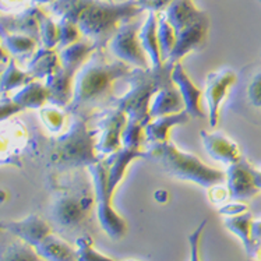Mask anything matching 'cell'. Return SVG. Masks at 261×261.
I'll return each mask as SVG.
<instances>
[{"mask_svg":"<svg viewBox=\"0 0 261 261\" xmlns=\"http://www.w3.org/2000/svg\"><path fill=\"white\" fill-rule=\"evenodd\" d=\"M260 258H261V253H260Z\"/></svg>","mask_w":261,"mask_h":261,"instance_id":"db71d44e","label":"cell"},{"mask_svg":"<svg viewBox=\"0 0 261 261\" xmlns=\"http://www.w3.org/2000/svg\"><path fill=\"white\" fill-rule=\"evenodd\" d=\"M74 73H70L62 66L54 74L45 79V86L48 88V103L59 108L69 107L74 95Z\"/></svg>","mask_w":261,"mask_h":261,"instance_id":"ac0fdd59","label":"cell"},{"mask_svg":"<svg viewBox=\"0 0 261 261\" xmlns=\"http://www.w3.org/2000/svg\"><path fill=\"white\" fill-rule=\"evenodd\" d=\"M87 122V116L71 115L69 128L49 144L46 151L49 168L60 172L77 171L102 160L96 152V130H91Z\"/></svg>","mask_w":261,"mask_h":261,"instance_id":"3957f363","label":"cell"},{"mask_svg":"<svg viewBox=\"0 0 261 261\" xmlns=\"http://www.w3.org/2000/svg\"><path fill=\"white\" fill-rule=\"evenodd\" d=\"M205 11L200 10L194 0H172V3L168 6V9L164 11V14L171 22V25L175 28L176 32H179L192 22L197 21Z\"/></svg>","mask_w":261,"mask_h":261,"instance_id":"cb8c5ba5","label":"cell"},{"mask_svg":"<svg viewBox=\"0 0 261 261\" xmlns=\"http://www.w3.org/2000/svg\"><path fill=\"white\" fill-rule=\"evenodd\" d=\"M140 28L141 24L136 18L123 22L112 39L109 41L108 48L113 55V58L122 60L128 66L147 69L151 66H149L148 56L140 42Z\"/></svg>","mask_w":261,"mask_h":261,"instance_id":"9c48e42d","label":"cell"},{"mask_svg":"<svg viewBox=\"0 0 261 261\" xmlns=\"http://www.w3.org/2000/svg\"><path fill=\"white\" fill-rule=\"evenodd\" d=\"M95 207L94 189L83 185L56 196L50 205V219L62 233L86 234Z\"/></svg>","mask_w":261,"mask_h":261,"instance_id":"8992f818","label":"cell"},{"mask_svg":"<svg viewBox=\"0 0 261 261\" xmlns=\"http://www.w3.org/2000/svg\"><path fill=\"white\" fill-rule=\"evenodd\" d=\"M6 64L7 63H0V77H2V73H3V70H5Z\"/></svg>","mask_w":261,"mask_h":261,"instance_id":"c3c4849f","label":"cell"},{"mask_svg":"<svg viewBox=\"0 0 261 261\" xmlns=\"http://www.w3.org/2000/svg\"><path fill=\"white\" fill-rule=\"evenodd\" d=\"M75 261H116L102 254L94 247V239L90 233L81 234L75 239Z\"/></svg>","mask_w":261,"mask_h":261,"instance_id":"d6a6232c","label":"cell"},{"mask_svg":"<svg viewBox=\"0 0 261 261\" xmlns=\"http://www.w3.org/2000/svg\"><path fill=\"white\" fill-rule=\"evenodd\" d=\"M189 120H190V115L186 112V109L179 113L151 119L144 127L147 141L149 144L169 141L172 128L176 127V126L186 124V123H189Z\"/></svg>","mask_w":261,"mask_h":261,"instance_id":"44dd1931","label":"cell"},{"mask_svg":"<svg viewBox=\"0 0 261 261\" xmlns=\"http://www.w3.org/2000/svg\"><path fill=\"white\" fill-rule=\"evenodd\" d=\"M55 0H31L34 6H42V5H52Z\"/></svg>","mask_w":261,"mask_h":261,"instance_id":"bcb514c9","label":"cell"},{"mask_svg":"<svg viewBox=\"0 0 261 261\" xmlns=\"http://www.w3.org/2000/svg\"><path fill=\"white\" fill-rule=\"evenodd\" d=\"M3 226H5V230L10 232L11 234L20 238L34 247L39 245L48 234L52 233V226L35 214L28 215L20 221L3 222Z\"/></svg>","mask_w":261,"mask_h":261,"instance_id":"e0dca14e","label":"cell"},{"mask_svg":"<svg viewBox=\"0 0 261 261\" xmlns=\"http://www.w3.org/2000/svg\"><path fill=\"white\" fill-rule=\"evenodd\" d=\"M60 67L59 52L55 49L39 48L34 52L27 63V71L35 80H45L46 77L54 74Z\"/></svg>","mask_w":261,"mask_h":261,"instance_id":"484cf974","label":"cell"},{"mask_svg":"<svg viewBox=\"0 0 261 261\" xmlns=\"http://www.w3.org/2000/svg\"><path fill=\"white\" fill-rule=\"evenodd\" d=\"M254 166L251 165L250 162H247L245 158H242L239 162L232 164L228 168L226 173V187L229 192V197L236 200V201H242V200H247V198L256 196L257 193L260 192L258 187L256 186L254 181Z\"/></svg>","mask_w":261,"mask_h":261,"instance_id":"4fadbf2b","label":"cell"},{"mask_svg":"<svg viewBox=\"0 0 261 261\" xmlns=\"http://www.w3.org/2000/svg\"><path fill=\"white\" fill-rule=\"evenodd\" d=\"M59 28V49L66 48L71 43L77 42L81 39V32L79 27L75 25L74 22L69 21L66 18H59L58 21Z\"/></svg>","mask_w":261,"mask_h":261,"instance_id":"8d00e7d4","label":"cell"},{"mask_svg":"<svg viewBox=\"0 0 261 261\" xmlns=\"http://www.w3.org/2000/svg\"><path fill=\"white\" fill-rule=\"evenodd\" d=\"M139 158H145V151L139 148H128V147H122L113 154L108 155L103 160V164L107 166L108 171V183H109V190L115 194V190L117 186L122 183L124 179V175L127 172L128 165L134 160Z\"/></svg>","mask_w":261,"mask_h":261,"instance_id":"d6986e66","label":"cell"},{"mask_svg":"<svg viewBox=\"0 0 261 261\" xmlns=\"http://www.w3.org/2000/svg\"><path fill=\"white\" fill-rule=\"evenodd\" d=\"M45 16L38 6L31 5L20 13L0 16V37L6 34H21L39 42V22Z\"/></svg>","mask_w":261,"mask_h":261,"instance_id":"5bb4252c","label":"cell"},{"mask_svg":"<svg viewBox=\"0 0 261 261\" xmlns=\"http://www.w3.org/2000/svg\"><path fill=\"white\" fill-rule=\"evenodd\" d=\"M172 81H173V84L177 87V90L180 92L183 102H185V109L190 115V117H194V119H205L207 113L204 112L203 107H201L203 91L200 90L193 83L192 79L189 77L186 70L183 67L181 62L173 64V69H172Z\"/></svg>","mask_w":261,"mask_h":261,"instance_id":"2e32d148","label":"cell"},{"mask_svg":"<svg viewBox=\"0 0 261 261\" xmlns=\"http://www.w3.org/2000/svg\"><path fill=\"white\" fill-rule=\"evenodd\" d=\"M253 175H254V181H256V186L258 187V190H261V169H257V168H254Z\"/></svg>","mask_w":261,"mask_h":261,"instance_id":"f6af8a7d","label":"cell"},{"mask_svg":"<svg viewBox=\"0 0 261 261\" xmlns=\"http://www.w3.org/2000/svg\"><path fill=\"white\" fill-rule=\"evenodd\" d=\"M173 63L164 62L160 67H147L140 69L134 67L124 80L128 84V90L122 96L113 98L109 107L120 109L127 115L128 120L145 124L151 120L149 107L154 96L164 87L173 83L172 81Z\"/></svg>","mask_w":261,"mask_h":261,"instance_id":"277c9868","label":"cell"},{"mask_svg":"<svg viewBox=\"0 0 261 261\" xmlns=\"http://www.w3.org/2000/svg\"><path fill=\"white\" fill-rule=\"evenodd\" d=\"M126 123H127V115L120 109L109 107L102 113L101 120L98 123V128L101 134L96 141V152L101 158L122 148V133Z\"/></svg>","mask_w":261,"mask_h":261,"instance_id":"7c38bea8","label":"cell"},{"mask_svg":"<svg viewBox=\"0 0 261 261\" xmlns=\"http://www.w3.org/2000/svg\"><path fill=\"white\" fill-rule=\"evenodd\" d=\"M132 66L111 59L107 49H95L74 77V95L66 108L69 115L90 116L96 108L109 107L115 96L113 84L132 71Z\"/></svg>","mask_w":261,"mask_h":261,"instance_id":"7a4b0ae2","label":"cell"},{"mask_svg":"<svg viewBox=\"0 0 261 261\" xmlns=\"http://www.w3.org/2000/svg\"><path fill=\"white\" fill-rule=\"evenodd\" d=\"M133 2H136V0H133Z\"/></svg>","mask_w":261,"mask_h":261,"instance_id":"11a10c76","label":"cell"},{"mask_svg":"<svg viewBox=\"0 0 261 261\" xmlns=\"http://www.w3.org/2000/svg\"><path fill=\"white\" fill-rule=\"evenodd\" d=\"M105 2H115V0H105Z\"/></svg>","mask_w":261,"mask_h":261,"instance_id":"f907efd6","label":"cell"},{"mask_svg":"<svg viewBox=\"0 0 261 261\" xmlns=\"http://www.w3.org/2000/svg\"><path fill=\"white\" fill-rule=\"evenodd\" d=\"M123 261H136V260H123Z\"/></svg>","mask_w":261,"mask_h":261,"instance_id":"816d5d0a","label":"cell"},{"mask_svg":"<svg viewBox=\"0 0 261 261\" xmlns=\"http://www.w3.org/2000/svg\"><path fill=\"white\" fill-rule=\"evenodd\" d=\"M11 99L22 109H41L48 103V88L41 81L34 80L21 87Z\"/></svg>","mask_w":261,"mask_h":261,"instance_id":"83f0119b","label":"cell"},{"mask_svg":"<svg viewBox=\"0 0 261 261\" xmlns=\"http://www.w3.org/2000/svg\"><path fill=\"white\" fill-rule=\"evenodd\" d=\"M50 10L59 18L74 22L81 35L96 49H107L109 41L123 22L144 13L133 0L122 3L105 0H55Z\"/></svg>","mask_w":261,"mask_h":261,"instance_id":"6da1fadb","label":"cell"},{"mask_svg":"<svg viewBox=\"0 0 261 261\" xmlns=\"http://www.w3.org/2000/svg\"><path fill=\"white\" fill-rule=\"evenodd\" d=\"M22 108L18 107L16 102L11 98H7L5 95H0V123L5 122L11 116H14L18 112H21Z\"/></svg>","mask_w":261,"mask_h":261,"instance_id":"f35d334b","label":"cell"},{"mask_svg":"<svg viewBox=\"0 0 261 261\" xmlns=\"http://www.w3.org/2000/svg\"><path fill=\"white\" fill-rule=\"evenodd\" d=\"M208 194H210V200L214 204H224L229 197V192L228 187L224 185H215V186L208 189Z\"/></svg>","mask_w":261,"mask_h":261,"instance_id":"60d3db41","label":"cell"},{"mask_svg":"<svg viewBox=\"0 0 261 261\" xmlns=\"http://www.w3.org/2000/svg\"><path fill=\"white\" fill-rule=\"evenodd\" d=\"M247 211V205L240 201H233V203H226L222 204L219 207V214L224 215V217H234V215H239Z\"/></svg>","mask_w":261,"mask_h":261,"instance_id":"b9f144b4","label":"cell"},{"mask_svg":"<svg viewBox=\"0 0 261 261\" xmlns=\"http://www.w3.org/2000/svg\"><path fill=\"white\" fill-rule=\"evenodd\" d=\"M158 42L162 62H166L172 54V49L176 42V31L168 21L164 13H158Z\"/></svg>","mask_w":261,"mask_h":261,"instance_id":"1f68e13d","label":"cell"},{"mask_svg":"<svg viewBox=\"0 0 261 261\" xmlns=\"http://www.w3.org/2000/svg\"><path fill=\"white\" fill-rule=\"evenodd\" d=\"M5 198H6V193L0 190V203H2V201H5Z\"/></svg>","mask_w":261,"mask_h":261,"instance_id":"7dc6e473","label":"cell"},{"mask_svg":"<svg viewBox=\"0 0 261 261\" xmlns=\"http://www.w3.org/2000/svg\"><path fill=\"white\" fill-rule=\"evenodd\" d=\"M3 48L7 50V54L13 55L16 58L22 56H32L38 49V41L28 35L21 34H6L0 37Z\"/></svg>","mask_w":261,"mask_h":261,"instance_id":"4dcf8cb0","label":"cell"},{"mask_svg":"<svg viewBox=\"0 0 261 261\" xmlns=\"http://www.w3.org/2000/svg\"><path fill=\"white\" fill-rule=\"evenodd\" d=\"M39 42L43 48L55 49L59 45L58 22H55L49 16L41 18L39 22Z\"/></svg>","mask_w":261,"mask_h":261,"instance_id":"d590c367","label":"cell"},{"mask_svg":"<svg viewBox=\"0 0 261 261\" xmlns=\"http://www.w3.org/2000/svg\"><path fill=\"white\" fill-rule=\"evenodd\" d=\"M35 79L32 77L27 70L22 71L16 62L10 59L9 63L6 64L5 70L0 77V95H7L9 92L14 90H20L21 87L27 86L28 83H31Z\"/></svg>","mask_w":261,"mask_h":261,"instance_id":"f546056e","label":"cell"},{"mask_svg":"<svg viewBox=\"0 0 261 261\" xmlns=\"http://www.w3.org/2000/svg\"><path fill=\"white\" fill-rule=\"evenodd\" d=\"M66 115H69L66 112V109L55 107V105H48L39 109L41 120L50 133H60L63 130Z\"/></svg>","mask_w":261,"mask_h":261,"instance_id":"836d02e7","label":"cell"},{"mask_svg":"<svg viewBox=\"0 0 261 261\" xmlns=\"http://www.w3.org/2000/svg\"><path fill=\"white\" fill-rule=\"evenodd\" d=\"M200 137L203 141L204 148L213 160L229 166L232 164L239 162L243 158L242 149L238 145V143L222 132L201 130Z\"/></svg>","mask_w":261,"mask_h":261,"instance_id":"9a60e30c","label":"cell"},{"mask_svg":"<svg viewBox=\"0 0 261 261\" xmlns=\"http://www.w3.org/2000/svg\"><path fill=\"white\" fill-rule=\"evenodd\" d=\"M229 96V107L236 115L261 126V63L243 69Z\"/></svg>","mask_w":261,"mask_h":261,"instance_id":"ba28073f","label":"cell"},{"mask_svg":"<svg viewBox=\"0 0 261 261\" xmlns=\"http://www.w3.org/2000/svg\"><path fill=\"white\" fill-rule=\"evenodd\" d=\"M145 141H147V137H145L144 126L141 123L127 119V123L122 133L123 147L141 149Z\"/></svg>","mask_w":261,"mask_h":261,"instance_id":"e575fe53","label":"cell"},{"mask_svg":"<svg viewBox=\"0 0 261 261\" xmlns=\"http://www.w3.org/2000/svg\"><path fill=\"white\" fill-rule=\"evenodd\" d=\"M185 111V102L181 98L180 92L177 87L171 83L154 96L149 107V115L151 119L160 116H166V115H173Z\"/></svg>","mask_w":261,"mask_h":261,"instance_id":"603a6c76","label":"cell"},{"mask_svg":"<svg viewBox=\"0 0 261 261\" xmlns=\"http://www.w3.org/2000/svg\"><path fill=\"white\" fill-rule=\"evenodd\" d=\"M258 3H260V5H261V0H258Z\"/></svg>","mask_w":261,"mask_h":261,"instance_id":"f5cc1de1","label":"cell"},{"mask_svg":"<svg viewBox=\"0 0 261 261\" xmlns=\"http://www.w3.org/2000/svg\"><path fill=\"white\" fill-rule=\"evenodd\" d=\"M140 42L144 48L145 54L148 56L151 67H160L162 62L158 42V13L148 11L145 21L140 28Z\"/></svg>","mask_w":261,"mask_h":261,"instance_id":"7402d4cb","label":"cell"},{"mask_svg":"<svg viewBox=\"0 0 261 261\" xmlns=\"http://www.w3.org/2000/svg\"><path fill=\"white\" fill-rule=\"evenodd\" d=\"M0 261H45L35 247L11 234L7 230L0 232Z\"/></svg>","mask_w":261,"mask_h":261,"instance_id":"ffe728a7","label":"cell"},{"mask_svg":"<svg viewBox=\"0 0 261 261\" xmlns=\"http://www.w3.org/2000/svg\"><path fill=\"white\" fill-rule=\"evenodd\" d=\"M224 224L232 233L236 234V236L243 242L247 254L250 257L256 256V240L253 239V236H251V224H253V217H251V214L249 213V211H246V213L234 215V217H226L224 221Z\"/></svg>","mask_w":261,"mask_h":261,"instance_id":"f1b7e54d","label":"cell"},{"mask_svg":"<svg viewBox=\"0 0 261 261\" xmlns=\"http://www.w3.org/2000/svg\"><path fill=\"white\" fill-rule=\"evenodd\" d=\"M92 189L95 194V208L98 222L103 232L113 240H120L127 233V222L112 205L113 193L109 190L108 183V171L103 161H99L88 168Z\"/></svg>","mask_w":261,"mask_h":261,"instance_id":"52a82bcc","label":"cell"},{"mask_svg":"<svg viewBox=\"0 0 261 261\" xmlns=\"http://www.w3.org/2000/svg\"><path fill=\"white\" fill-rule=\"evenodd\" d=\"M210 16L205 11L197 21L192 22L179 32H176V42L172 49V54L168 59L171 63H179L187 55L198 52L205 48L208 42V32H210Z\"/></svg>","mask_w":261,"mask_h":261,"instance_id":"8fae6325","label":"cell"},{"mask_svg":"<svg viewBox=\"0 0 261 261\" xmlns=\"http://www.w3.org/2000/svg\"><path fill=\"white\" fill-rule=\"evenodd\" d=\"M95 49V45L88 39H80V41L71 43L66 48L59 49L60 66L70 73L77 74V71L90 59V56L94 54Z\"/></svg>","mask_w":261,"mask_h":261,"instance_id":"d4e9b609","label":"cell"},{"mask_svg":"<svg viewBox=\"0 0 261 261\" xmlns=\"http://www.w3.org/2000/svg\"><path fill=\"white\" fill-rule=\"evenodd\" d=\"M171 3L172 0H136V5L143 10L154 13H164Z\"/></svg>","mask_w":261,"mask_h":261,"instance_id":"ab89813d","label":"cell"},{"mask_svg":"<svg viewBox=\"0 0 261 261\" xmlns=\"http://www.w3.org/2000/svg\"><path fill=\"white\" fill-rule=\"evenodd\" d=\"M239 74L232 69H221L211 71L205 79L204 96L208 107V120L211 127H217L222 102L229 96L230 91L236 84Z\"/></svg>","mask_w":261,"mask_h":261,"instance_id":"30bf717a","label":"cell"},{"mask_svg":"<svg viewBox=\"0 0 261 261\" xmlns=\"http://www.w3.org/2000/svg\"><path fill=\"white\" fill-rule=\"evenodd\" d=\"M35 250L45 261H75V249L55 233L48 234Z\"/></svg>","mask_w":261,"mask_h":261,"instance_id":"4316f807","label":"cell"},{"mask_svg":"<svg viewBox=\"0 0 261 261\" xmlns=\"http://www.w3.org/2000/svg\"><path fill=\"white\" fill-rule=\"evenodd\" d=\"M9 60H10V56L7 54V50L3 48L2 41H0V63H9Z\"/></svg>","mask_w":261,"mask_h":261,"instance_id":"ee69618b","label":"cell"},{"mask_svg":"<svg viewBox=\"0 0 261 261\" xmlns=\"http://www.w3.org/2000/svg\"><path fill=\"white\" fill-rule=\"evenodd\" d=\"M3 229H5V226H3V222H0V232H2Z\"/></svg>","mask_w":261,"mask_h":261,"instance_id":"681fc988","label":"cell"},{"mask_svg":"<svg viewBox=\"0 0 261 261\" xmlns=\"http://www.w3.org/2000/svg\"><path fill=\"white\" fill-rule=\"evenodd\" d=\"M25 3V0H0V11L7 13V14H14L20 13V9Z\"/></svg>","mask_w":261,"mask_h":261,"instance_id":"7bdbcfd3","label":"cell"},{"mask_svg":"<svg viewBox=\"0 0 261 261\" xmlns=\"http://www.w3.org/2000/svg\"><path fill=\"white\" fill-rule=\"evenodd\" d=\"M145 160L154 161L172 177L193 181L196 185L210 189L215 185H224L226 173L217 168L208 166L197 155L185 152L177 148L175 143H155L145 149Z\"/></svg>","mask_w":261,"mask_h":261,"instance_id":"5b68a950","label":"cell"},{"mask_svg":"<svg viewBox=\"0 0 261 261\" xmlns=\"http://www.w3.org/2000/svg\"><path fill=\"white\" fill-rule=\"evenodd\" d=\"M207 221L204 219L201 224L198 225L196 229L193 230V233L189 234V246H190V261H201L200 256V245H201V236L205 229Z\"/></svg>","mask_w":261,"mask_h":261,"instance_id":"74e56055","label":"cell"}]
</instances>
